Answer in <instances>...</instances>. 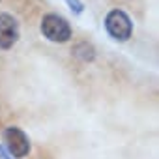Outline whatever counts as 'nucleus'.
Segmentation results:
<instances>
[{"instance_id":"obj_1","label":"nucleus","mask_w":159,"mask_h":159,"mask_svg":"<svg viewBox=\"0 0 159 159\" xmlns=\"http://www.w3.org/2000/svg\"><path fill=\"white\" fill-rule=\"evenodd\" d=\"M41 34L52 43H66L71 39L73 30L66 17L58 13H47L41 19Z\"/></svg>"},{"instance_id":"obj_4","label":"nucleus","mask_w":159,"mask_h":159,"mask_svg":"<svg viewBox=\"0 0 159 159\" xmlns=\"http://www.w3.org/2000/svg\"><path fill=\"white\" fill-rule=\"evenodd\" d=\"M21 36V28L17 19L11 13H0V49H11Z\"/></svg>"},{"instance_id":"obj_5","label":"nucleus","mask_w":159,"mask_h":159,"mask_svg":"<svg viewBox=\"0 0 159 159\" xmlns=\"http://www.w3.org/2000/svg\"><path fill=\"white\" fill-rule=\"evenodd\" d=\"M73 56H77L79 60H83V62H92L96 58V49L88 41H81V43H77L73 47Z\"/></svg>"},{"instance_id":"obj_6","label":"nucleus","mask_w":159,"mask_h":159,"mask_svg":"<svg viewBox=\"0 0 159 159\" xmlns=\"http://www.w3.org/2000/svg\"><path fill=\"white\" fill-rule=\"evenodd\" d=\"M66 4H67V8L75 15H81L84 11V2H83V0H66Z\"/></svg>"},{"instance_id":"obj_3","label":"nucleus","mask_w":159,"mask_h":159,"mask_svg":"<svg viewBox=\"0 0 159 159\" xmlns=\"http://www.w3.org/2000/svg\"><path fill=\"white\" fill-rule=\"evenodd\" d=\"M2 139H4V146H6L10 155H13L17 159H23L30 153V140H28V137L23 129H19L15 125L6 127L4 133H2Z\"/></svg>"},{"instance_id":"obj_2","label":"nucleus","mask_w":159,"mask_h":159,"mask_svg":"<svg viewBox=\"0 0 159 159\" xmlns=\"http://www.w3.org/2000/svg\"><path fill=\"white\" fill-rule=\"evenodd\" d=\"M105 30L114 41H127L133 36V21L124 10H111L105 17Z\"/></svg>"}]
</instances>
